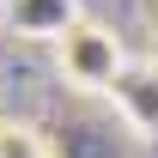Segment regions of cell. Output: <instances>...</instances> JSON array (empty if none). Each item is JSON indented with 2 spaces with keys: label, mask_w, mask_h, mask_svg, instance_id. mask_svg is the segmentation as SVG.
<instances>
[{
  "label": "cell",
  "mask_w": 158,
  "mask_h": 158,
  "mask_svg": "<svg viewBox=\"0 0 158 158\" xmlns=\"http://www.w3.org/2000/svg\"><path fill=\"white\" fill-rule=\"evenodd\" d=\"M6 12H12V24H19L24 37H67L79 24V0H6Z\"/></svg>",
  "instance_id": "obj_3"
},
{
  "label": "cell",
  "mask_w": 158,
  "mask_h": 158,
  "mask_svg": "<svg viewBox=\"0 0 158 158\" xmlns=\"http://www.w3.org/2000/svg\"><path fill=\"white\" fill-rule=\"evenodd\" d=\"M55 67L73 91H110L116 73L128 67V55H122L116 31H103L98 19H79L67 37H55Z\"/></svg>",
  "instance_id": "obj_1"
},
{
  "label": "cell",
  "mask_w": 158,
  "mask_h": 158,
  "mask_svg": "<svg viewBox=\"0 0 158 158\" xmlns=\"http://www.w3.org/2000/svg\"><path fill=\"white\" fill-rule=\"evenodd\" d=\"M0 158H55L31 122H0Z\"/></svg>",
  "instance_id": "obj_4"
},
{
  "label": "cell",
  "mask_w": 158,
  "mask_h": 158,
  "mask_svg": "<svg viewBox=\"0 0 158 158\" xmlns=\"http://www.w3.org/2000/svg\"><path fill=\"white\" fill-rule=\"evenodd\" d=\"M103 98L134 140H158V61H128Z\"/></svg>",
  "instance_id": "obj_2"
}]
</instances>
